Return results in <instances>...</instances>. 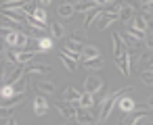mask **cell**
Here are the masks:
<instances>
[{
	"label": "cell",
	"mask_w": 153,
	"mask_h": 125,
	"mask_svg": "<svg viewBox=\"0 0 153 125\" xmlns=\"http://www.w3.org/2000/svg\"><path fill=\"white\" fill-rule=\"evenodd\" d=\"M17 34H19V31H7L4 36H0V38H4V42L9 44V48H15V42H17Z\"/></svg>",
	"instance_id": "31"
},
{
	"label": "cell",
	"mask_w": 153,
	"mask_h": 125,
	"mask_svg": "<svg viewBox=\"0 0 153 125\" xmlns=\"http://www.w3.org/2000/svg\"><path fill=\"white\" fill-rule=\"evenodd\" d=\"M117 19H120V17H117V13H115V11H105V13L99 17V21H97L94 25H97V29H99V31H103V29H107V27H109L113 21H117Z\"/></svg>",
	"instance_id": "6"
},
{
	"label": "cell",
	"mask_w": 153,
	"mask_h": 125,
	"mask_svg": "<svg viewBox=\"0 0 153 125\" xmlns=\"http://www.w3.org/2000/svg\"><path fill=\"white\" fill-rule=\"evenodd\" d=\"M145 19H147V25H149V29H153V15H147Z\"/></svg>",
	"instance_id": "36"
},
{
	"label": "cell",
	"mask_w": 153,
	"mask_h": 125,
	"mask_svg": "<svg viewBox=\"0 0 153 125\" xmlns=\"http://www.w3.org/2000/svg\"><path fill=\"white\" fill-rule=\"evenodd\" d=\"M82 65H84V69H88V71H101V69L105 67V63H103V58H101V56H99V58L82 61Z\"/></svg>",
	"instance_id": "20"
},
{
	"label": "cell",
	"mask_w": 153,
	"mask_h": 125,
	"mask_svg": "<svg viewBox=\"0 0 153 125\" xmlns=\"http://www.w3.org/2000/svg\"><path fill=\"white\" fill-rule=\"evenodd\" d=\"M101 90H103V79H101L99 75H88V77L84 79V92L97 94V92H101Z\"/></svg>",
	"instance_id": "5"
},
{
	"label": "cell",
	"mask_w": 153,
	"mask_h": 125,
	"mask_svg": "<svg viewBox=\"0 0 153 125\" xmlns=\"http://www.w3.org/2000/svg\"><path fill=\"white\" fill-rule=\"evenodd\" d=\"M140 81H143L145 86H153V71H149V69L143 71V73H140Z\"/></svg>",
	"instance_id": "32"
},
{
	"label": "cell",
	"mask_w": 153,
	"mask_h": 125,
	"mask_svg": "<svg viewBox=\"0 0 153 125\" xmlns=\"http://www.w3.org/2000/svg\"><path fill=\"white\" fill-rule=\"evenodd\" d=\"M59 58H61V63H63V67L69 71V73H76L78 71V65H76V61L69 56V54H65L63 50H61V54H59Z\"/></svg>",
	"instance_id": "19"
},
{
	"label": "cell",
	"mask_w": 153,
	"mask_h": 125,
	"mask_svg": "<svg viewBox=\"0 0 153 125\" xmlns=\"http://www.w3.org/2000/svg\"><path fill=\"white\" fill-rule=\"evenodd\" d=\"M0 15H4V17H9V19L17 21V23H25V19H27L23 9H0Z\"/></svg>",
	"instance_id": "8"
},
{
	"label": "cell",
	"mask_w": 153,
	"mask_h": 125,
	"mask_svg": "<svg viewBox=\"0 0 153 125\" xmlns=\"http://www.w3.org/2000/svg\"><path fill=\"white\" fill-rule=\"evenodd\" d=\"M134 13H136V11H134V7L126 2V4H122V7H120V11H117V17H120V19H122V21L128 25V21H132V19H134Z\"/></svg>",
	"instance_id": "12"
},
{
	"label": "cell",
	"mask_w": 153,
	"mask_h": 125,
	"mask_svg": "<svg viewBox=\"0 0 153 125\" xmlns=\"http://www.w3.org/2000/svg\"><path fill=\"white\" fill-rule=\"evenodd\" d=\"M117 106H120V110L126 115V113H132L134 108H136V104H134V100L130 98V96H122L120 100H117Z\"/></svg>",
	"instance_id": "17"
},
{
	"label": "cell",
	"mask_w": 153,
	"mask_h": 125,
	"mask_svg": "<svg viewBox=\"0 0 153 125\" xmlns=\"http://www.w3.org/2000/svg\"><path fill=\"white\" fill-rule=\"evenodd\" d=\"M36 7H38L36 2H32V0H27V2H25V7H23V13H25L27 17H32V15H34V11H36Z\"/></svg>",
	"instance_id": "33"
},
{
	"label": "cell",
	"mask_w": 153,
	"mask_h": 125,
	"mask_svg": "<svg viewBox=\"0 0 153 125\" xmlns=\"http://www.w3.org/2000/svg\"><path fill=\"white\" fill-rule=\"evenodd\" d=\"M13 88H15V94H23L25 88H27V75H23L21 79H17V81L13 83Z\"/></svg>",
	"instance_id": "30"
},
{
	"label": "cell",
	"mask_w": 153,
	"mask_h": 125,
	"mask_svg": "<svg viewBox=\"0 0 153 125\" xmlns=\"http://www.w3.org/2000/svg\"><path fill=\"white\" fill-rule=\"evenodd\" d=\"M103 13H105V11H101V9H94V11L86 13V19H84V31H86V29H90V27L99 21V17H101Z\"/></svg>",
	"instance_id": "14"
},
{
	"label": "cell",
	"mask_w": 153,
	"mask_h": 125,
	"mask_svg": "<svg viewBox=\"0 0 153 125\" xmlns=\"http://www.w3.org/2000/svg\"><path fill=\"white\" fill-rule=\"evenodd\" d=\"M151 2H153V0H140V4H143V7H145V4H151Z\"/></svg>",
	"instance_id": "40"
},
{
	"label": "cell",
	"mask_w": 153,
	"mask_h": 125,
	"mask_svg": "<svg viewBox=\"0 0 153 125\" xmlns=\"http://www.w3.org/2000/svg\"><path fill=\"white\" fill-rule=\"evenodd\" d=\"M92 106H94V94L82 92V96L78 100V108H92Z\"/></svg>",
	"instance_id": "21"
},
{
	"label": "cell",
	"mask_w": 153,
	"mask_h": 125,
	"mask_svg": "<svg viewBox=\"0 0 153 125\" xmlns=\"http://www.w3.org/2000/svg\"><path fill=\"white\" fill-rule=\"evenodd\" d=\"M53 67L51 65H34V61L30 65H25V75H44V73H51Z\"/></svg>",
	"instance_id": "10"
},
{
	"label": "cell",
	"mask_w": 153,
	"mask_h": 125,
	"mask_svg": "<svg viewBox=\"0 0 153 125\" xmlns=\"http://www.w3.org/2000/svg\"><path fill=\"white\" fill-rule=\"evenodd\" d=\"M115 65H117V69L122 71V75H130V71H132V54H130V50H126V54L124 56H120V58H115Z\"/></svg>",
	"instance_id": "7"
},
{
	"label": "cell",
	"mask_w": 153,
	"mask_h": 125,
	"mask_svg": "<svg viewBox=\"0 0 153 125\" xmlns=\"http://www.w3.org/2000/svg\"><path fill=\"white\" fill-rule=\"evenodd\" d=\"M147 115H151V108L149 106H140V108H134L132 113H126L124 117H122V121H120V125H136L143 117H147Z\"/></svg>",
	"instance_id": "2"
},
{
	"label": "cell",
	"mask_w": 153,
	"mask_h": 125,
	"mask_svg": "<svg viewBox=\"0 0 153 125\" xmlns=\"http://www.w3.org/2000/svg\"><path fill=\"white\" fill-rule=\"evenodd\" d=\"M0 27H2V29H9V31H21V23L9 19V17H4V15H0Z\"/></svg>",
	"instance_id": "18"
},
{
	"label": "cell",
	"mask_w": 153,
	"mask_h": 125,
	"mask_svg": "<svg viewBox=\"0 0 153 125\" xmlns=\"http://www.w3.org/2000/svg\"><path fill=\"white\" fill-rule=\"evenodd\" d=\"M94 2H97V4H113L115 0H94Z\"/></svg>",
	"instance_id": "37"
},
{
	"label": "cell",
	"mask_w": 153,
	"mask_h": 125,
	"mask_svg": "<svg viewBox=\"0 0 153 125\" xmlns=\"http://www.w3.org/2000/svg\"><path fill=\"white\" fill-rule=\"evenodd\" d=\"M147 106L153 110V96H149V100H147Z\"/></svg>",
	"instance_id": "39"
},
{
	"label": "cell",
	"mask_w": 153,
	"mask_h": 125,
	"mask_svg": "<svg viewBox=\"0 0 153 125\" xmlns=\"http://www.w3.org/2000/svg\"><path fill=\"white\" fill-rule=\"evenodd\" d=\"M132 92H134V88L128 86V88H122V90H117V92L105 96L103 102H101V106H99V121H107L109 115H111V110H113V106L117 104V100H120L124 94H132Z\"/></svg>",
	"instance_id": "1"
},
{
	"label": "cell",
	"mask_w": 153,
	"mask_h": 125,
	"mask_svg": "<svg viewBox=\"0 0 153 125\" xmlns=\"http://www.w3.org/2000/svg\"><path fill=\"white\" fill-rule=\"evenodd\" d=\"M149 71H153V61H151V65H149Z\"/></svg>",
	"instance_id": "41"
},
{
	"label": "cell",
	"mask_w": 153,
	"mask_h": 125,
	"mask_svg": "<svg viewBox=\"0 0 153 125\" xmlns=\"http://www.w3.org/2000/svg\"><path fill=\"white\" fill-rule=\"evenodd\" d=\"M46 113H48V102H46L44 94H38L34 98V115L36 117H44Z\"/></svg>",
	"instance_id": "9"
},
{
	"label": "cell",
	"mask_w": 153,
	"mask_h": 125,
	"mask_svg": "<svg viewBox=\"0 0 153 125\" xmlns=\"http://www.w3.org/2000/svg\"><path fill=\"white\" fill-rule=\"evenodd\" d=\"M145 44H147V50H153V36H147L145 38Z\"/></svg>",
	"instance_id": "34"
},
{
	"label": "cell",
	"mask_w": 153,
	"mask_h": 125,
	"mask_svg": "<svg viewBox=\"0 0 153 125\" xmlns=\"http://www.w3.org/2000/svg\"><path fill=\"white\" fill-rule=\"evenodd\" d=\"M57 15H59V19H71V17L76 15V7L69 4V2H63V4H59Z\"/></svg>",
	"instance_id": "13"
},
{
	"label": "cell",
	"mask_w": 153,
	"mask_h": 125,
	"mask_svg": "<svg viewBox=\"0 0 153 125\" xmlns=\"http://www.w3.org/2000/svg\"><path fill=\"white\" fill-rule=\"evenodd\" d=\"M0 106H4V100H2V98H0Z\"/></svg>",
	"instance_id": "42"
},
{
	"label": "cell",
	"mask_w": 153,
	"mask_h": 125,
	"mask_svg": "<svg viewBox=\"0 0 153 125\" xmlns=\"http://www.w3.org/2000/svg\"><path fill=\"white\" fill-rule=\"evenodd\" d=\"M132 29L147 34V29H149V25H147V19H145V17H134V19H132Z\"/></svg>",
	"instance_id": "27"
},
{
	"label": "cell",
	"mask_w": 153,
	"mask_h": 125,
	"mask_svg": "<svg viewBox=\"0 0 153 125\" xmlns=\"http://www.w3.org/2000/svg\"><path fill=\"white\" fill-rule=\"evenodd\" d=\"M27 0H4L2 4H0V9H23Z\"/></svg>",
	"instance_id": "29"
},
{
	"label": "cell",
	"mask_w": 153,
	"mask_h": 125,
	"mask_svg": "<svg viewBox=\"0 0 153 125\" xmlns=\"http://www.w3.org/2000/svg\"><path fill=\"white\" fill-rule=\"evenodd\" d=\"M7 125H19V123H17V119H15V117H9V121H7Z\"/></svg>",
	"instance_id": "38"
},
{
	"label": "cell",
	"mask_w": 153,
	"mask_h": 125,
	"mask_svg": "<svg viewBox=\"0 0 153 125\" xmlns=\"http://www.w3.org/2000/svg\"><path fill=\"white\" fill-rule=\"evenodd\" d=\"M51 36L57 38V40L65 38V27H63L61 21H53V23H51Z\"/></svg>",
	"instance_id": "24"
},
{
	"label": "cell",
	"mask_w": 153,
	"mask_h": 125,
	"mask_svg": "<svg viewBox=\"0 0 153 125\" xmlns=\"http://www.w3.org/2000/svg\"><path fill=\"white\" fill-rule=\"evenodd\" d=\"M34 88H36L38 94H55L57 92V86L53 81H36Z\"/></svg>",
	"instance_id": "15"
},
{
	"label": "cell",
	"mask_w": 153,
	"mask_h": 125,
	"mask_svg": "<svg viewBox=\"0 0 153 125\" xmlns=\"http://www.w3.org/2000/svg\"><path fill=\"white\" fill-rule=\"evenodd\" d=\"M80 96H82V92H78L76 88H67L65 90V94H63V100L65 102H69V104H74V106H78V100H80Z\"/></svg>",
	"instance_id": "16"
},
{
	"label": "cell",
	"mask_w": 153,
	"mask_h": 125,
	"mask_svg": "<svg viewBox=\"0 0 153 125\" xmlns=\"http://www.w3.org/2000/svg\"><path fill=\"white\" fill-rule=\"evenodd\" d=\"M40 25H46L48 23V13H46V9L44 7H36V11H34V15H32Z\"/></svg>",
	"instance_id": "25"
},
{
	"label": "cell",
	"mask_w": 153,
	"mask_h": 125,
	"mask_svg": "<svg viewBox=\"0 0 153 125\" xmlns=\"http://www.w3.org/2000/svg\"><path fill=\"white\" fill-rule=\"evenodd\" d=\"M111 40H113V58L124 56L128 48H126V44L122 42V36H120V34H113V36H111Z\"/></svg>",
	"instance_id": "11"
},
{
	"label": "cell",
	"mask_w": 153,
	"mask_h": 125,
	"mask_svg": "<svg viewBox=\"0 0 153 125\" xmlns=\"http://www.w3.org/2000/svg\"><path fill=\"white\" fill-rule=\"evenodd\" d=\"M122 42L126 44V48H136V46H140V44H143L140 40H136V38H134V36H130L128 31H124V34H122Z\"/></svg>",
	"instance_id": "28"
},
{
	"label": "cell",
	"mask_w": 153,
	"mask_h": 125,
	"mask_svg": "<svg viewBox=\"0 0 153 125\" xmlns=\"http://www.w3.org/2000/svg\"><path fill=\"white\" fill-rule=\"evenodd\" d=\"M36 2H38V7H44V9H46V7L53 2V0H36Z\"/></svg>",
	"instance_id": "35"
},
{
	"label": "cell",
	"mask_w": 153,
	"mask_h": 125,
	"mask_svg": "<svg viewBox=\"0 0 153 125\" xmlns=\"http://www.w3.org/2000/svg\"><path fill=\"white\" fill-rule=\"evenodd\" d=\"M99 56H101L99 46H84V48H82V61H88V58H99Z\"/></svg>",
	"instance_id": "23"
},
{
	"label": "cell",
	"mask_w": 153,
	"mask_h": 125,
	"mask_svg": "<svg viewBox=\"0 0 153 125\" xmlns=\"http://www.w3.org/2000/svg\"><path fill=\"white\" fill-rule=\"evenodd\" d=\"M94 9H99V4L94 2V0H82V2L76 4V13H90Z\"/></svg>",
	"instance_id": "22"
},
{
	"label": "cell",
	"mask_w": 153,
	"mask_h": 125,
	"mask_svg": "<svg viewBox=\"0 0 153 125\" xmlns=\"http://www.w3.org/2000/svg\"><path fill=\"white\" fill-rule=\"evenodd\" d=\"M13 96H17V94H15L13 83H4V86H0V98H2L4 102H7V100H11Z\"/></svg>",
	"instance_id": "26"
},
{
	"label": "cell",
	"mask_w": 153,
	"mask_h": 125,
	"mask_svg": "<svg viewBox=\"0 0 153 125\" xmlns=\"http://www.w3.org/2000/svg\"><path fill=\"white\" fill-rule=\"evenodd\" d=\"M57 110L61 113L63 119H67V121H76L78 110H76L74 104H69V102H65V100H57Z\"/></svg>",
	"instance_id": "3"
},
{
	"label": "cell",
	"mask_w": 153,
	"mask_h": 125,
	"mask_svg": "<svg viewBox=\"0 0 153 125\" xmlns=\"http://www.w3.org/2000/svg\"><path fill=\"white\" fill-rule=\"evenodd\" d=\"M69 125H78V121H71V123H69Z\"/></svg>",
	"instance_id": "43"
},
{
	"label": "cell",
	"mask_w": 153,
	"mask_h": 125,
	"mask_svg": "<svg viewBox=\"0 0 153 125\" xmlns=\"http://www.w3.org/2000/svg\"><path fill=\"white\" fill-rule=\"evenodd\" d=\"M76 121H78V125H97L99 117H97V115H92V110H90V108H78Z\"/></svg>",
	"instance_id": "4"
}]
</instances>
